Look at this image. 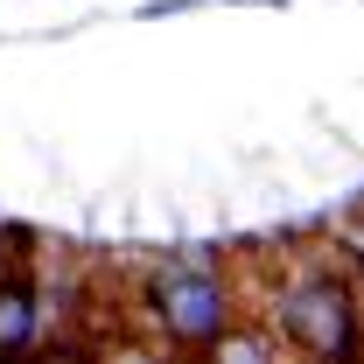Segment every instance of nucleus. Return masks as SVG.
<instances>
[{"label":"nucleus","instance_id":"f257e3e1","mask_svg":"<svg viewBox=\"0 0 364 364\" xmlns=\"http://www.w3.org/2000/svg\"><path fill=\"white\" fill-rule=\"evenodd\" d=\"M252 280V316L273 322V336L301 358H364V273L336 252H280Z\"/></svg>","mask_w":364,"mask_h":364},{"label":"nucleus","instance_id":"f03ea898","mask_svg":"<svg viewBox=\"0 0 364 364\" xmlns=\"http://www.w3.org/2000/svg\"><path fill=\"white\" fill-rule=\"evenodd\" d=\"M127 316L147 329V350H196V358H210V343L231 322L252 316V280L218 267V259H196V252H168V259L140 267L134 294H127Z\"/></svg>","mask_w":364,"mask_h":364},{"label":"nucleus","instance_id":"7ed1b4c3","mask_svg":"<svg viewBox=\"0 0 364 364\" xmlns=\"http://www.w3.org/2000/svg\"><path fill=\"white\" fill-rule=\"evenodd\" d=\"M43 287L28 273V252H7L0 259V358H21L43 343Z\"/></svg>","mask_w":364,"mask_h":364},{"label":"nucleus","instance_id":"20e7f679","mask_svg":"<svg viewBox=\"0 0 364 364\" xmlns=\"http://www.w3.org/2000/svg\"><path fill=\"white\" fill-rule=\"evenodd\" d=\"M343 252H350V259H358V273H364V218L350 231H343Z\"/></svg>","mask_w":364,"mask_h":364}]
</instances>
